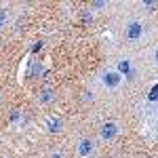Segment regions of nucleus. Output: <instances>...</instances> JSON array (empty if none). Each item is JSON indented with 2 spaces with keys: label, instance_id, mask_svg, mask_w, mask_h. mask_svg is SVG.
<instances>
[{
  "label": "nucleus",
  "instance_id": "1",
  "mask_svg": "<svg viewBox=\"0 0 158 158\" xmlns=\"http://www.w3.org/2000/svg\"><path fill=\"white\" fill-rule=\"evenodd\" d=\"M116 135H118V124H116V122H106V124L101 127V137H103L106 141L114 139Z\"/></svg>",
  "mask_w": 158,
  "mask_h": 158
},
{
  "label": "nucleus",
  "instance_id": "2",
  "mask_svg": "<svg viewBox=\"0 0 158 158\" xmlns=\"http://www.w3.org/2000/svg\"><path fill=\"white\" fill-rule=\"evenodd\" d=\"M141 34H143V25L141 23H137V21L129 23V27H127V36H129V40H139Z\"/></svg>",
  "mask_w": 158,
  "mask_h": 158
},
{
  "label": "nucleus",
  "instance_id": "3",
  "mask_svg": "<svg viewBox=\"0 0 158 158\" xmlns=\"http://www.w3.org/2000/svg\"><path fill=\"white\" fill-rule=\"evenodd\" d=\"M103 85L110 86V89L118 86V85H120V74H116V72H106V74H103Z\"/></svg>",
  "mask_w": 158,
  "mask_h": 158
},
{
  "label": "nucleus",
  "instance_id": "4",
  "mask_svg": "<svg viewBox=\"0 0 158 158\" xmlns=\"http://www.w3.org/2000/svg\"><path fill=\"white\" fill-rule=\"evenodd\" d=\"M93 141H91V139H82V141H80V143H78V154H80V156H91V154H93Z\"/></svg>",
  "mask_w": 158,
  "mask_h": 158
},
{
  "label": "nucleus",
  "instance_id": "5",
  "mask_svg": "<svg viewBox=\"0 0 158 158\" xmlns=\"http://www.w3.org/2000/svg\"><path fill=\"white\" fill-rule=\"evenodd\" d=\"M47 129H49V133H59L61 120H59V118H49V122H47Z\"/></svg>",
  "mask_w": 158,
  "mask_h": 158
},
{
  "label": "nucleus",
  "instance_id": "6",
  "mask_svg": "<svg viewBox=\"0 0 158 158\" xmlns=\"http://www.w3.org/2000/svg\"><path fill=\"white\" fill-rule=\"evenodd\" d=\"M118 72L127 76V74L131 72V63H129V61H120V63H118Z\"/></svg>",
  "mask_w": 158,
  "mask_h": 158
},
{
  "label": "nucleus",
  "instance_id": "7",
  "mask_svg": "<svg viewBox=\"0 0 158 158\" xmlns=\"http://www.w3.org/2000/svg\"><path fill=\"white\" fill-rule=\"evenodd\" d=\"M51 99H53V93H51V91H44V93L40 95V103H49Z\"/></svg>",
  "mask_w": 158,
  "mask_h": 158
},
{
  "label": "nucleus",
  "instance_id": "8",
  "mask_svg": "<svg viewBox=\"0 0 158 158\" xmlns=\"http://www.w3.org/2000/svg\"><path fill=\"white\" fill-rule=\"evenodd\" d=\"M4 21H6V11L0 9V25H4Z\"/></svg>",
  "mask_w": 158,
  "mask_h": 158
},
{
  "label": "nucleus",
  "instance_id": "9",
  "mask_svg": "<svg viewBox=\"0 0 158 158\" xmlns=\"http://www.w3.org/2000/svg\"><path fill=\"white\" fill-rule=\"evenodd\" d=\"M51 158H63V156H61V154H53Z\"/></svg>",
  "mask_w": 158,
  "mask_h": 158
},
{
  "label": "nucleus",
  "instance_id": "10",
  "mask_svg": "<svg viewBox=\"0 0 158 158\" xmlns=\"http://www.w3.org/2000/svg\"><path fill=\"white\" fill-rule=\"evenodd\" d=\"M154 57H156V61H158V51H156V53H154Z\"/></svg>",
  "mask_w": 158,
  "mask_h": 158
}]
</instances>
